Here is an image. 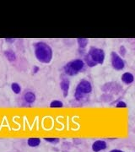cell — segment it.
Listing matches in <instances>:
<instances>
[{"label": "cell", "mask_w": 135, "mask_h": 152, "mask_svg": "<svg viewBox=\"0 0 135 152\" xmlns=\"http://www.w3.org/2000/svg\"><path fill=\"white\" fill-rule=\"evenodd\" d=\"M107 147V145L106 141H104V140H96V142H94L93 145H92V150H93V151L99 152L101 151L105 150Z\"/></svg>", "instance_id": "obj_6"}, {"label": "cell", "mask_w": 135, "mask_h": 152, "mask_svg": "<svg viewBox=\"0 0 135 152\" xmlns=\"http://www.w3.org/2000/svg\"><path fill=\"white\" fill-rule=\"evenodd\" d=\"M117 107H127V105L123 102H119L116 105Z\"/></svg>", "instance_id": "obj_16"}, {"label": "cell", "mask_w": 135, "mask_h": 152, "mask_svg": "<svg viewBox=\"0 0 135 152\" xmlns=\"http://www.w3.org/2000/svg\"><path fill=\"white\" fill-rule=\"evenodd\" d=\"M84 66H85L84 61H82L81 59H74L69 62L64 66L63 69L66 75L73 76L80 73L84 69Z\"/></svg>", "instance_id": "obj_3"}, {"label": "cell", "mask_w": 135, "mask_h": 152, "mask_svg": "<svg viewBox=\"0 0 135 152\" xmlns=\"http://www.w3.org/2000/svg\"><path fill=\"white\" fill-rule=\"evenodd\" d=\"M11 89L14 91V93H15V94H20V91H21V87H20V86L18 83H15V82L11 85Z\"/></svg>", "instance_id": "obj_13"}, {"label": "cell", "mask_w": 135, "mask_h": 152, "mask_svg": "<svg viewBox=\"0 0 135 152\" xmlns=\"http://www.w3.org/2000/svg\"><path fill=\"white\" fill-rule=\"evenodd\" d=\"M110 152H124V151H121V150H117V149H116V150H112V151H111Z\"/></svg>", "instance_id": "obj_17"}, {"label": "cell", "mask_w": 135, "mask_h": 152, "mask_svg": "<svg viewBox=\"0 0 135 152\" xmlns=\"http://www.w3.org/2000/svg\"><path fill=\"white\" fill-rule=\"evenodd\" d=\"M111 59H112V65L116 70H122L124 68V62L122 58L117 53L112 52L111 53Z\"/></svg>", "instance_id": "obj_5"}, {"label": "cell", "mask_w": 135, "mask_h": 152, "mask_svg": "<svg viewBox=\"0 0 135 152\" xmlns=\"http://www.w3.org/2000/svg\"><path fill=\"white\" fill-rule=\"evenodd\" d=\"M45 140L49 143H53V144H57L59 142V139L58 138H45Z\"/></svg>", "instance_id": "obj_15"}, {"label": "cell", "mask_w": 135, "mask_h": 152, "mask_svg": "<svg viewBox=\"0 0 135 152\" xmlns=\"http://www.w3.org/2000/svg\"><path fill=\"white\" fill-rule=\"evenodd\" d=\"M6 42H15V39H5Z\"/></svg>", "instance_id": "obj_18"}, {"label": "cell", "mask_w": 135, "mask_h": 152, "mask_svg": "<svg viewBox=\"0 0 135 152\" xmlns=\"http://www.w3.org/2000/svg\"><path fill=\"white\" fill-rule=\"evenodd\" d=\"M28 145L31 147H36L40 145L41 143V140L39 138H30L28 140Z\"/></svg>", "instance_id": "obj_10"}, {"label": "cell", "mask_w": 135, "mask_h": 152, "mask_svg": "<svg viewBox=\"0 0 135 152\" xmlns=\"http://www.w3.org/2000/svg\"><path fill=\"white\" fill-rule=\"evenodd\" d=\"M105 60V53L102 49L92 47L89 50L88 54L85 57V61L87 65L94 67L96 64H102Z\"/></svg>", "instance_id": "obj_2"}, {"label": "cell", "mask_w": 135, "mask_h": 152, "mask_svg": "<svg viewBox=\"0 0 135 152\" xmlns=\"http://www.w3.org/2000/svg\"><path fill=\"white\" fill-rule=\"evenodd\" d=\"M134 75L129 73V72H127V73H124L123 75H122V80L124 82L125 84L127 85H129L131 83L134 82Z\"/></svg>", "instance_id": "obj_8"}, {"label": "cell", "mask_w": 135, "mask_h": 152, "mask_svg": "<svg viewBox=\"0 0 135 152\" xmlns=\"http://www.w3.org/2000/svg\"><path fill=\"white\" fill-rule=\"evenodd\" d=\"M60 87L63 91V96L66 97L68 96V94H69V80L68 79H63L61 83H60Z\"/></svg>", "instance_id": "obj_7"}, {"label": "cell", "mask_w": 135, "mask_h": 152, "mask_svg": "<svg viewBox=\"0 0 135 152\" xmlns=\"http://www.w3.org/2000/svg\"><path fill=\"white\" fill-rule=\"evenodd\" d=\"M63 106V104L60 101H53L50 103V107L53 108V107H62Z\"/></svg>", "instance_id": "obj_14"}, {"label": "cell", "mask_w": 135, "mask_h": 152, "mask_svg": "<svg viewBox=\"0 0 135 152\" xmlns=\"http://www.w3.org/2000/svg\"><path fill=\"white\" fill-rule=\"evenodd\" d=\"M35 55L36 59L42 64H49L53 58V49L48 44L38 42L34 44Z\"/></svg>", "instance_id": "obj_1"}, {"label": "cell", "mask_w": 135, "mask_h": 152, "mask_svg": "<svg viewBox=\"0 0 135 152\" xmlns=\"http://www.w3.org/2000/svg\"><path fill=\"white\" fill-rule=\"evenodd\" d=\"M24 99H25V101L26 102H28V103H33L36 101V95L33 92L29 91V92H26L25 94Z\"/></svg>", "instance_id": "obj_9"}, {"label": "cell", "mask_w": 135, "mask_h": 152, "mask_svg": "<svg viewBox=\"0 0 135 152\" xmlns=\"http://www.w3.org/2000/svg\"><path fill=\"white\" fill-rule=\"evenodd\" d=\"M92 86L91 84L88 80H81L78 86L76 87L75 93H74V97L77 101H80L82 100L85 96H86L88 94L91 92Z\"/></svg>", "instance_id": "obj_4"}, {"label": "cell", "mask_w": 135, "mask_h": 152, "mask_svg": "<svg viewBox=\"0 0 135 152\" xmlns=\"http://www.w3.org/2000/svg\"><path fill=\"white\" fill-rule=\"evenodd\" d=\"M4 55H5L6 58H8V60H9L10 62H13V61L16 60V55L12 51H5L4 52Z\"/></svg>", "instance_id": "obj_11"}, {"label": "cell", "mask_w": 135, "mask_h": 152, "mask_svg": "<svg viewBox=\"0 0 135 152\" xmlns=\"http://www.w3.org/2000/svg\"><path fill=\"white\" fill-rule=\"evenodd\" d=\"M77 42H78L79 47H80V48H85L87 46L88 42H89V40L86 39V38H79V39L77 40Z\"/></svg>", "instance_id": "obj_12"}]
</instances>
